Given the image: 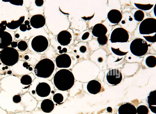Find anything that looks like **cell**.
<instances>
[{
	"instance_id": "7a4b0ae2",
	"label": "cell",
	"mask_w": 156,
	"mask_h": 114,
	"mask_svg": "<svg viewBox=\"0 0 156 114\" xmlns=\"http://www.w3.org/2000/svg\"><path fill=\"white\" fill-rule=\"evenodd\" d=\"M51 81L55 89L68 91L73 86L75 79L70 70L61 69L56 72Z\"/></svg>"
},
{
	"instance_id": "8992f818",
	"label": "cell",
	"mask_w": 156,
	"mask_h": 114,
	"mask_svg": "<svg viewBox=\"0 0 156 114\" xmlns=\"http://www.w3.org/2000/svg\"><path fill=\"white\" fill-rule=\"evenodd\" d=\"M139 30L142 35H149L156 32V19L148 18L143 20L140 23Z\"/></svg>"
},
{
	"instance_id": "7bdbcfd3",
	"label": "cell",
	"mask_w": 156,
	"mask_h": 114,
	"mask_svg": "<svg viewBox=\"0 0 156 114\" xmlns=\"http://www.w3.org/2000/svg\"><path fill=\"white\" fill-rule=\"evenodd\" d=\"M15 37L16 38H19L20 37V35L18 34H16L15 35Z\"/></svg>"
},
{
	"instance_id": "6da1fadb",
	"label": "cell",
	"mask_w": 156,
	"mask_h": 114,
	"mask_svg": "<svg viewBox=\"0 0 156 114\" xmlns=\"http://www.w3.org/2000/svg\"><path fill=\"white\" fill-rule=\"evenodd\" d=\"M32 83L31 93L38 101L50 99L55 91L53 83L48 79L37 78Z\"/></svg>"
},
{
	"instance_id": "f546056e",
	"label": "cell",
	"mask_w": 156,
	"mask_h": 114,
	"mask_svg": "<svg viewBox=\"0 0 156 114\" xmlns=\"http://www.w3.org/2000/svg\"><path fill=\"white\" fill-rule=\"evenodd\" d=\"M144 37L147 41L151 42H155L156 41V33L154 35L151 36H143Z\"/></svg>"
},
{
	"instance_id": "bcb514c9",
	"label": "cell",
	"mask_w": 156,
	"mask_h": 114,
	"mask_svg": "<svg viewBox=\"0 0 156 114\" xmlns=\"http://www.w3.org/2000/svg\"><path fill=\"white\" fill-rule=\"evenodd\" d=\"M59 53H61V54H62V53H63V51H62V50H60L59 51Z\"/></svg>"
},
{
	"instance_id": "83f0119b",
	"label": "cell",
	"mask_w": 156,
	"mask_h": 114,
	"mask_svg": "<svg viewBox=\"0 0 156 114\" xmlns=\"http://www.w3.org/2000/svg\"><path fill=\"white\" fill-rule=\"evenodd\" d=\"M97 41L98 43L101 45H104L107 43L108 42V38L106 35L98 37Z\"/></svg>"
},
{
	"instance_id": "8d00e7d4",
	"label": "cell",
	"mask_w": 156,
	"mask_h": 114,
	"mask_svg": "<svg viewBox=\"0 0 156 114\" xmlns=\"http://www.w3.org/2000/svg\"><path fill=\"white\" fill-rule=\"evenodd\" d=\"M87 50L86 47L84 46H82L80 47V51L81 52L83 53H84Z\"/></svg>"
},
{
	"instance_id": "277c9868",
	"label": "cell",
	"mask_w": 156,
	"mask_h": 114,
	"mask_svg": "<svg viewBox=\"0 0 156 114\" xmlns=\"http://www.w3.org/2000/svg\"><path fill=\"white\" fill-rule=\"evenodd\" d=\"M19 54L17 50L11 47L3 49L0 53V59L4 65L8 66H12L18 62Z\"/></svg>"
},
{
	"instance_id": "74e56055",
	"label": "cell",
	"mask_w": 156,
	"mask_h": 114,
	"mask_svg": "<svg viewBox=\"0 0 156 114\" xmlns=\"http://www.w3.org/2000/svg\"><path fill=\"white\" fill-rule=\"evenodd\" d=\"M17 42H12L11 44L12 47L14 48L16 47L17 46Z\"/></svg>"
},
{
	"instance_id": "4fadbf2b",
	"label": "cell",
	"mask_w": 156,
	"mask_h": 114,
	"mask_svg": "<svg viewBox=\"0 0 156 114\" xmlns=\"http://www.w3.org/2000/svg\"><path fill=\"white\" fill-rule=\"evenodd\" d=\"M72 35L70 33L66 30L60 32L57 36L58 42L62 45H67L69 44L72 39Z\"/></svg>"
},
{
	"instance_id": "c3c4849f",
	"label": "cell",
	"mask_w": 156,
	"mask_h": 114,
	"mask_svg": "<svg viewBox=\"0 0 156 114\" xmlns=\"http://www.w3.org/2000/svg\"><path fill=\"white\" fill-rule=\"evenodd\" d=\"M5 68H6V69H7L8 68V67H7V66H6Z\"/></svg>"
},
{
	"instance_id": "1f68e13d",
	"label": "cell",
	"mask_w": 156,
	"mask_h": 114,
	"mask_svg": "<svg viewBox=\"0 0 156 114\" xmlns=\"http://www.w3.org/2000/svg\"><path fill=\"white\" fill-rule=\"evenodd\" d=\"M9 2L10 3L14 5L22 6L23 3V0H17L15 1H9Z\"/></svg>"
},
{
	"instance_id": "44dd1931",
	"label": "cell",
	"mask_w": 156,
	"mask_h": 114,
	"mask_svg": "<svg viewBox=\"0 0 156 114\" xmlns=\"http://www.w3.org/2000/svg\"><path fill=\"white\" fill-rule=\"evenodd\" d=\"M24 19L25 16H21L17 20H12L10 22L7 23L6 26L10 29H16L22 24Z\"/></svg>"
},
{
	"instance_id": "3957f363",
	"label": "cell",
	"mask_w": 156,
	"mask_h": 114,
	"mask_svg": "<svg viewBox=\"0 0 156 114\" xmlns=\"http://www.w3.org/2000/svg\"><path fill=\"white\" fill-rule=\"evenodd\" d=\"M34 72L37 78H42L51 80L56 72L53 61L48 58L40 61L35 65Z\"/></svg>"
},
{
	"instance_id": "d6a6232c",
	"label": "cell",
	"mask_w": 156,
	"mask_h": 114,
	"mask_svg": "<svg viewBox=\"0 0 156 114\" xmlns=\"http://www.w3.org/2000/svg\"><path fill=\"white\" fill-rule=\"evenodd\" d=\"M13 101L15 103L20 102L21 101V97L19 95H16L13 97Z\"/></svg>"
},
{
	"instance_id": "4316f807",
	"label": "cell",
	"mask_w": 156,
	"mask_h": 114,
	"mask_svg": "<svg viewBox=\"0 0 156 114\" xmlns=\"http://www.w3.org/2000/svg\"><path fill=\"white\" fill-rule=\"evenodd\" d=\"M17 46L20 50L24 51L27 49V44L25 41H21L18 43Z\"/></svg>"
},
{
	"instance_id": "d4e9b609",
	"label": "cell",
	"mask_w": 156,
	"mask_h": 114,
	"mask_svg": "<svg viewBox=\"0 0 156 114\" xmlns=\"http://www.w3.org/2000/svg\"><path fill=\"white\" fill-rule=\"evenodd\" d=\"M134 4L136 7L137 8L141 10L144 11L148 10L150 9L153 6V5L150 4H144L134 3Z\"/></svg>"
},
{
	"instance_id": "7402d4cb",
	"label": "cell",
	"mask_w": 156,
	"mask_h": 114,
	"mask_svg": "<svg viewBox=\"0 0 156 114\" xmlns=\"http://www.w3.org/2000/svg\"><path fill=\"white\" fill-rule=\"evenodd\" d=\"M33 78L29 75H23L20 79L21 83L23 85L27 86L28 87L31 84Z\"/></svg>"
},
{
	"instance_id": "ffe728a7",
	"label": "cell",
	"mask_w": 156,
	"mask_h": 114,
	"mask_svg": "<svg viewBox=\"0 0 156 114\" xmlns=\"http://www.w3.org/2000/svg\"><path fill=\"white\" fill-rule=\"evenodd\" d=\"M147 101L151 110L156 113V90L150 92L147 97Z\"/></svg>"
},
{
	"instance_id": "484cf974",
	"label": "cell",
	"mask_w": 156,
	"mask_h": 114,
	"mask_svg": "<svg viewBox=\"0 0 156 114\" xmlns=\"http://www.w3.org/2000/svg\"><path fill=\"white\" fill-rule=\"evenodd\" d=\"M149 112L148 108L145 105H140L136 109V113L137 114H148Z\"/></svg>"
},
{
	"instance_id": "ab89813d",
	"label": "cell",
	"mask_w": 156,
	"mask_h": 114,
	"mask_svg": "<svg viewBox=\"0 0 156 114\" xmlns=\"http://www.w3.org/2000/svg\"><path fill=\"white\" fill-rule=\"evenodd\" d=\"M107 110L108 112H111L112 109L111 107H108L107 108Z\"/></svg>"
},
{
	"instance_id": "5b68a950",
	"label": "cell",
	"mask_w": 156,
	"mask_h": 114,
	"mask_svg": "<svg viewBox=\"0 0 156 114\" xmlns=\"http://www.w3.org/2000/svg\"><path fill=\"white\" fill-rule=\"evenodd\" d=\"M148 46L146 42L141 38H136L131 42L130 49L134 55L141 56L145 55L147 52Z\"/></svg>"
},
{
	"instance_id": "4dcf8cb0",
	"label": "cell",
	"mask_w": 156,
	"mask_h": 114,
	"mask_svg": "<svg viewBox=\"0 0 156 114\" xmlns=\"http://www.w3.org/2000/svg\"><path fill=\"white\" fill-rule=\"evenodd\" d=\"M7 22L6 21H3L0 23V32L4 31L6 29Z\"/></svg>"
},
{
	"instance_id": "8fae6325",
	"label": "cell",
	"mask_w": 156,
	"mask_h": 114,
	"mask_svg": "<svg viewBox=\"0 0 156 114\" xmlns=\"http://www.w3.org/2000/svg\"><path fill=\"white\" fill-rule=\"evenodd\" d=\"M69 94L68 91L56 90L51 96V99L56 105H60L64 103L67 99Z\"/></svg>"
},
{
	"instance_id": "e0dca14e",
	"label": "cell",
	"mask_w": 156,
	"mask_h": 114,
	"mask_svg": "<svg viewBox=\"0 0 156 114\" xmlns=\"http://www.w3.org/2000/svg\"><path fill=\"white\" fill-rule=\"evenodd\" d=\"M119 114H136V109L133 104L126 103L121 105L118 109Z\"/></svg>"
},
{
	"instance_id": "d6986e66",
	"label": "cell",
	"mask_w": 156,
	"mask_h": 114,
	"mask_svg": "<svg viewBox=\"0 0 156 114\" xmlns=\"http://www.w3.org/2000/svg\"><path fill=\"white\" fill-rule=\"evenodd\" d=\"M107 31V29L105 25L101 23H98L93 27L92 33L94 36L99 37L106 35Z\"/></svg>"
},
{
	"instance_id": "9a60e30c",
	"label": "cell",
	"mask_w": 156,
	"mask_h": 114,
	"mask_svg": "<svg viewBox=\"0 0 156 114\" xmlns=\"http://www.w3.org/2000/svg\"><path fill=\"white\" fill-rule=\"evenodd\" d=\"M86 89L90 93L96 94L100 92L101 89V85L97 80H92L87 83Z\"/></svg>"
},
{
	"instance_id": "52a82bcc",
	"label": "cell",
	"mask_w": 156,
	"mask_h": 114,
	"mask_svg": "<svg viewBox=\"0 0 156 114\" xmlns=\"http://www.w3.org/2000/svg\"><path fill=\"white\" fill-rule=\"evenodd\" d=\"M129 39V34L126 30L122 28H117L112 32L110 36L112 43L126 42Z\"/></svg>"
},
{
	"instance_id": "60d3db41",
	"label": "cell",
	"mask_w": 156,
	"mask_h": 114,
	"mask_svg": "<svg viewBox=\"0 0 156 114\" xmlns=\"http://www.w3.org/2000/svg\"><path fill=\"white\" fill-rule=\"evenodd\" d=\"M25 24L27 25H29L30 22L28 20H26L24 22Z\"/></svg>"
},
{
	"instance_id": "30bf717a",
	"label": "cell",
	"mask_w": 156,
	"mask_h": 114,
	"mask_svg": "<svg viewBox=\"0 0 156 114\" xmlns=\"http://www.w3.org/2000/svg\"><path fill=\"white\" fill-rule=\"evenodd\" d=\"M122 79V75L120 71L118 69H113L110 70L106 75L108 82L112 85L119 84Z\"/></svg>"
},
{
	"instance_id": "5bb4252c",
	"label": "cell",
	"mask_w": 156,
	"mask_h": 114,
	"mask_svg": "<svg viewBox=\"0 0 156 114\" xmlns=\"http://www.w3.org/2000/svg\"><path fill=\"white\" fill-rule=\"evenodd\" d=\"M11 35L6 31L0 32V49H4L10 45L12 42Z\"/></svg>"
},
{
	"instance_id": "ac0fdd59",
	"label": "cell",
	"mask_w": 156,
	"mask_h": 114,
	"mask_svg": "<svg viewBox=\"0 0 156 114\" xmlns=\"http://www.w3.org/2000/svg\"><path fill=\"white\" fill-rule=\"evenodd\" d=\"M107 18L111 23L117 24L121 21L122 15L119 11L113 9L110 11L108 13Z\"/></svg>"
},
{
	"instance_id": "b9f144b4",
	"label": "cell",
	"mask_w": 156,
	"mask_h": 114,
	"mask_svg": "<svg viewBox=\"0 0 156 114\" xmlns=\"http://www.w3.org/2000/svg\"><path fill=\"white\" fill-rule=\"evenodd\" d=\"M63 52L66 53L67 51V49L66 48H63L62 50Z\"/></svg>"
},
{
	"instance_id": "ee69618b",
	"label": "cell",
	"mask_w": 156,
	"mask_h": 114,
	"mask_svg": "<svg viewBox=\"0 0 156 114\" xmlns=\"http://www.w3.org/2000/svg\"><path fill=\"white\" fill-rule=\"evenodd\" d=\"M29 56L27 55H25L24 57V59L26 60L28 59H29Z\"/></svg>"
},
{
	"instance_id": "e575fe53",
	"label": "cell",
	"mask_w": 156,
	"mask_h": 114,
	"mask_svg": "<svg viewBox=\"0 0 156 114\" xmlns=\"http://www.w3.org/2000/svg\"><path fill=\"white\" fill-rule=\"evenodd\" d=\"M27 28V26L25 24H22L20 26V30L22 32L26 31Z\"/></svg>"
},
{
	"instance_id": "9c48e42d",
	"label": "cell",
	"mask_w": 156,
	"mask_h": 114,
	"mask_svg": "<svg viewBox=\"0 0 156 114\" xmlns=\"http://www.w3.org/2000/svg\"><path fill=\"white\" fill-rule=\"evenodd\" d=\"M73 60L69 55L62 54L56 57L55 62L58 68L61 69H68V68H69L72 65Z\"/></svg>"
},
{
	"instance_id": "7c38bea8",
	"label": "cell",
	"mask_w": 156,
	"mask_h": 114,
	"mask_svg": "<svg viewBox=\"0 0 156 114\" xmlns=\"http://www.w3.org/2000/svg\"><path fill=\"white\" fill-rule=\"evenodd\" d=\"M31 25L33 28L38 29L43 27L45 23L44 17L41 14L34 15L31 17L30 20Z\"/></svg>"
},
{
	"instance_id": "f35d334b",
	"label": "cell",
	"mask_w": 156,
	"mask_h": 114,
	"mask_svg": "<svg viewBox=\"0 0 156 114\" xmlns=\"http://www.w3.org/2000/svg\"><path fill=\"white\" fill-rule=\"evenodd\" d=\"M23 66L24 67L26 68L27 69H29V68L30 67L27 62H24L23 64Z\"/></svg>"
},
{
	"instance_id": "cb8c5ba5",
	"label": "cell",
	"mask_w": 156,
	"mask_h": 114,
	"mask_svg": "<svg viewBox=\"0 0 156 114\" xmlns=\"http://www.w3.org/2000/svg\"><path fill=\"white\" fill-rule=\"evenodd\" d=\"M134 17L136 21L138 22L141 21L144 17V13L142 10H138L135 12Z\"/></svg>"
},
{
	"instance_id": "603a6c76",
	"label": "cell",
	"mask_w": 156,
	"mask_h": 114,
	"mask_svg": "<svg viewBox=\"0 0 156 114\" xmlns=\"http://www.w3.org/2000/svg\"><path fill=\"white\" fill-rule=\"evenodd\" d=\"M146 65L150 68H153L156 65V57L153 55L147 57L145 60Z\"/></svg>"
},
{
	"instance_id": "f6af8a7d",
	"label": "cell",
	"mask_w": 156,
	"mask_h": 114,
	"mask_svg": "<svg viewBox=\"0 0 156 114\" xmlns=\"http://www.w3.org/2000/svg\"><path fill=\"white\" fill-rule=\"evenodd\" d=\"M57 48H58V50H61L62 48H61V47L60 46H58V47Z\"/></svg>"
},
{
	"instance_id": "d590c367",
	"label": "cell",
	"mask_w": 156,
	"mask_h": 114,
	"mask_svg": "<svg viewBox=\"0 0 156 114\" xmlns=\"http://www.w3.org/2000/svg\"><path fill=\"white\" fill-rule=\"evenodd\" d=\"M89 33L88 32L85 33L82 35V39L83 40H84L87 39L89 35Z\"/></svg>"
},
{
	"instance_id": "7dc6e473",
	"label": "cell",
	"mask_w": 156,
	"mask_h": 114,
	"mask_svg": "<svg viewBox=\"0 0 156 114\" xmlns=\"http://www.w3.org/2000/svg\"><path fill=\"white\" fill-rule=\"evenodd\" d=\"M31 29V28L30 27H29V28H27V30H30Z\"/></svg>"
},
{
	"instance_id": "836d02e7",
	"label": "cell",
	"mask_w": 156,
	"mask_h": 114,
	"mask_svg": "<svg viewBox=\"0 0 156 114\" xmlns=\"http://www.w3.org/2000/svg\"><path fill=\"white\" fill-rule=\"evenodd\" d=\"M35 2L37 6L40 7L43 5L44 4V1L43 0H36L35 1Z\"/></svg>"
},
{
	"instance_id": "2e32d148",
	"label": "cell",
	"mask_w": 156,
	"mask_h": 114,
	"mask_svg": "<svg viewBox=\"0 0 156 114\" xmlns=\"http://www.w3.org/2000/svg\"><path fill=\"white\" fill-rule=\"evenodd\" d=\"M38 104L41 110L45 113L51 112L54 108L55 104L51 99H50L40 101Z\"/></svg>"
},
{
	"instance_id": "ba28073f",
	"label": "cell",
	"mask_w": 156,
	"mask_h": 114,
	"mask_svg": "<svg viewBox=\"0 0 156 114\" xmlns=\"http://www.w3.org/2000/svg\"><path fill=\"white\" fill-rule=\"evenodd\" d=\"M48 39L42 35H39L34 37L31 42L33 49L38 52L44 51L48 48Z\"/></svg>"
},
{
	"instance_id": "f1b7e54d",
	"label": "cell",
	"mask_w": 156,
	"mask_h": 114,
	"mask_svg": "<svg viewBox=\"0 0 156 114\" xmlns=\"http://www.w3.org/2000/svg\"><path fill=\"white\" fill-rule=\"evenodd\" d=\"M111 49L112 52L116 55L119 56H123L126 55L127 52H124L120 51L119 48L115 49L111 47Z\"/></svg>"
}]
</instances>
